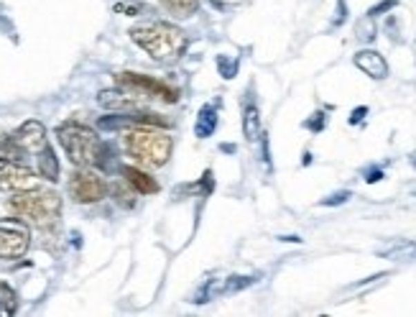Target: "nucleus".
<instances>
[{"label": "nucleus", "instance_id": "obj_1", "mask_svg": "<svg viewBox=\"0 0 416 317\" xmlns=\"http://www.w3.org/2000/svg\"><path fill=\"white\" fill-rule=\"evenodd\" d=\"M57 138L75 167H105L108 146L100 141V136L92 128L69 120L57 128Z\"/></svg>", "mask_w": 416, "mask_h": 317}, {"label": "nucleus", "instance_id": "obj_2", "mask_svg": "<svg viewBox=\"0 0 416 317\" xmlns=\"http://www.w3.org/2000/svg\"><path fill=\"white\" fill-rule=\"evenodd\" d=\"M135 46H141L151 59L156 62H171L187 49V36L182 28H176L171 24H138L131 31Z\"/></svg>", "mask_w": 416, "mask_h": 317}, {"label": "nucleus", "instance_id": "obj_3", "mask_svg": "<svg viewBox=\"0 0 416 317\" xmlns=\"http://www.w3.org/2000/svg\"><path fill=\"white\" fill-rule=\"evenodd\" d=\"M8 210L26 223H34L36 228H49L62 215V197L54 190L31 187L23 192H13V197L8 200Z\"/></svg>", "mask_w": 416, "mask_h": 317}, {"label": "nucleus", "instance_id": "obj_4", "mask_svg": "<svg viewBox=\"0 0 416 317\" xmlns=\"http://www.w3.org/2000/svg\"><path fill=\"white\" fill-rule=\"evenodd\" d=\"M125 151H128V156L135 158V164L158 169L171 158L174 141L167 131L149 128V125H135L125 134Z\"/></svg>", "mask_w": 416, "mask_h": 317}, {"label": "nucleus", "instance_id": "obj_5", "mask_svg": "<svg viewBox=\"0 0 416 317\" xmlns=\"http://www.w3.org/2000/svg\"><path fill=\"white\" fill-rule=\"evenodd\" d=\"M115 84L120 90H125L128 95H133L138 100H146V98H161L167 102L179 100V90L171 87V84L161 82V80H153V77L138 75V72H117Z\"/></svg>", "mask_w": 416, "mask_h": 317}, {"label": "nucleus", "instance_id": "obj_6", "mask_svg": "<svg viewBox=\"0 0 416 317\" xmlns=\"http://www.w3.org/2000/svg\"><path fill=\"white\" fill-rule=\"evenodd\" d=\"M31 246V228L21 217H0V259H23Z\"/></svg>", "mask_w": 416, "mask_h": 317}, {"label": "nucleus", "instance_id": "obj_7", "mask_svg": "<svg viewBox=\"0 0 416 317\" xmlns=\"http://www.w3.org/2000/svg\"><path fill=\"white\" fill-rule=\"evenodd\" d=\"M69 197L79 205H92V202H100L108 194V184L97 172H92V167H79L75 174L69 176Z\"/></svg>", "mask_w": 416, "mask_h": 317}, {"label": "nucleus", "instance_id": "obj_8", "mask_svg": "<svg viewBox=\"0 0 416 317\" xmlns=\"http://www.w3.org/2000/svg\"><path fill=\"white\" fill-rule=\"evenodd\" d=\"M36 187V174L18 161H3L0 164V192H23Z\"/></svg>", "mask_w": 416, "mask_h": 317}, {"label": "nucleus", "instance_id": "obj_9", "mask_svg": "<svg viewBox=\"0 0 416 317\" xmlns=\"http://www.w3.org/2000/svg\"><path fill=\"white\" fill-rule=\"evenodd\" d=\"M13 141L21 146L28 154H39V151L46 146V128H44L41 120H26V123L18 125V131L13 134Z\"/></svg>", "mask_w": 416, "mask_h": 317}, {"label": "nucleus", "instance_id": "obj_10", "mask_svg": "<svg viewBox=\"0 0 416 317\" xmlns=\"http://www.w3.org/2000/svg\"><path fill=\"white\" fill-rule=\"evenodd\" d=\"M352 62H355V67H358L363 75L370 77V80H386L388 72H391L386 57L375 49H360L358 54L352 57Z\"/></svg>", "mask_w": 416, "mask_h": 317}, {"label": "nucleus", "instance_id": "obj_11", "mask_svg": "<svg viewBox=\"0 0 416 317\" xmlns=\"http://www.w3.org/2000/svg\"><path fill=\"white\" fill-rule=\"evenodd\" d=\"M97 102H100L105 110H113V113H131V110H141V100L128 95L125 90L115 87V90H102L97 95Z\"/></svg>", "mask_w": 416, "mask_h": 317}, {"label": "nucleus", "instance_id": "obj_12", "mask_svg": "<svg viewBox=\"0 0 416 317\" xmlns=\"http://www.w3.org/2000/svg\"><path fill=\"white\" fill-rule=\"evenodd\" d=\"M120 174H123L125 182L131 184V187H133L138 194H156L158 192V182L149 174V172H143V169H138V167H120Z\"/></svg>", "mask_w": 416, "mask_h": 317}, {"label": "nucleus", "instance_id": "obj_13", "mask_svg": "<svg viewBox=\"0 0 416 317\" xmlns=\"http://www.w3.org/2000/svg\"><path fill=\"white\" fill-rule=\"evenodd\" d=\"M217 123H220L217 102H205L200 113H197V120H194V136L197 138H209L217 131Z\"/></svg>", "mask_w": 416, "mask_h": 317}, {"label": "nucleus", "instance_id": "obj_14", "mask_svg": "<svg viewBox=\"0 0 416 317\" xmlns=\"http://www.w3.org/2000/svg\"><path fill=\"white\" fill-rule=\"evenodd\" d=\"M261 110L256 102H245V108H243V136H245V141L256 143L261 138Z\"/></svg>", "mask_w": 416, "mask_h": 317}, {"label": "nucleus", "instance_id": "obj_15", "mask_svg": "<svg viewBox=\"0 0 416 317\" xmlns=\"http://www.w3.org/2000/svg\"><path fill=\"white\" fill-rule=\"evenodd\" d=\"M36 161H39V176H44L46 182H59V161H57V154H54V149H51L49 143L39 151Z\"/></svg>", "mask_w": 416, "mask_h": 317}, {"label": "nucleus", "instance_id": "obj_16", "mask_svg": "<svg viewBox=\"0 0 416 317\" xmlns=\"http://www.w3.org/2000/svg\"><path fill=\"white\" fill-rule=\"evenodd\" d=\"M261 276L258 274H233L223 279V287H220V294H235V292H243V289H248L253 284L258 282Z\"/></svg>", "mask_w": 416, "mask_h": 317}, {"label": "nucleus", "instance_id": "obj_17", "mask_svg": "<svg viewBox=\"0 0 416 317\" xmlns=\"http://www.w3.org/2000/svg\"><path fill=\"white\" fill-rule=\"evenodd\" d=\"M161 6L176 18H189L191 13H197V8H200L197 0H161Z\"/></svg>", "mask_w": 416, "mask_h": 317}, {"label": "nucleus", "instance_id": "obj_18", "mask_svg": "<svg viewBox=\"0 0 416 317\" xmlns=\"http://www.w3.org/2000/svg\"><path fill=\"white\" fill-rule=\"evenodd\" d=\"M18 309V297L16 292L10 289L6 282H0V317H10L16 315Z\"/></svg>", "mask_w": 416, "mask_h": 317}, {"label": "nucleus", "instance_id": "obj_19", "mask_svg": "<svg viewBox=\"0 0 416 317\" xmlns=\"http://www.w3.org/2000/svg\"><path fill=\"white\" fill-rule=\"evenodd\" d=\"M215 294H220V287H217V279L215 276H207L205 282H202V287L194 292V297H191L189 302H194V305H205V302H209Z\"/></svg>", "mask_w": 416, "mask_h": 317}, {"label": "nucleus", "instance_id": "obj_20", "mask_svg": "<svg viewBox=\"0 0 416 317\" xmlns=\"http://www.w3.org/2000/svg\"><path fill=\"white\" fill-rule=\"evenodd\" d=\"M355 34H358V39L360 42H366V44H370V42H375V36H378V28H375V18L373 16H363L355 24Z\"/></svg>", "mask_w": 416, "mask_h": 317}, {"label": "nucleus", "instance_id": "obj_21", "mask_svg": "<svg viewBox=\"0 0 416 317\" xmlns=\"http://www.w3.org/2000/svg\"><path fill=\"white\" fill-rule=\"evenodd\" d=\"M215 64H217V72L223 75V80H233V77L238 75V67H240L238 57H227V54H217Z\"/></svg>", "mask_w": 416, "mask_h": 317}, {"label": "nucleus", "instance_id": "obj_22", "mask_svg": "<svg viewBox=\"0 0 416 317\" xmlns=\"http://www.w3.org/2000/svg\"><path fill=\"white\" fill-rule=\"evenodd\" d=\"M113 197H115L123 208H133L135 205V190L131 187V190H125L123 184H113Z\"/></svg>", "mask_w": 416, "mask_h": 317}, {"label": "nucleus", "instance_id": "obj_23", "mask_svg": "<svg viewBox=\"0 0 416 317\" xmlns=\"http://www.w3.org/2000/svg\"><path fill=\"white\" fill-rule=\"evenodd\" d=\"M325 125H327V113H325V110H316V113H312V116L304 120V128H307V131H312V134L325 131Z\"/></svg>", "mask_w": 416, "mask_h": 317}, {"label": "nucleus", "instance_id": "obj_24", "mask_svg": "<svg viewBox=\"0 0 416 317\" xmlns=\"http://www.w3.org/2000/svg\"><path fill=\"white\" fill-rule=\"evenodd\" d=\"M350 197H352L350 190H337V192L327 194L325 200H319V205H322V208H337V205H345Z\"/></svg>", "mask_w": 416, "mask_h": 317}, {"label": "nucleus", "instance_id": "obj_25", "mask_svg": "<svg viewBox=\"0 0 416 317\" xmlns=\"http://www.w3.org/2000/svg\"><path fill=\"white\" fill-rule=\"evenodd\" d=\"M396 6H399V0H381L378 6H373V8L368 10V16L375 18V16H381V13H388V10H393Z\"/></svg>", "mask_w": 416, "mask_h": 317}, {"label": "nucleus", "instance_id": "obj_26", "mask_svg": "<svg viewBox=\"0 0 416 317\" xmlns=\"http://www.w3.org/2000/svg\"><path fill=\"white\" fill-rule=\"evenodd\" d=\"M345 18H348V3L345 0H337V10H334V18H332V28L345 24Z\"/></svg>", "mask_w": 416, "mask_h": 317}, {"label": "nucleus", "instance_id": "obj_27", "mask_svg": "<svg viewBox=\"0 0 416 317\" xmlns=\"http://www.w3.org/2000/svg\"><path fill=\"white\" fill-rule=\"evenodd\" d=\"M115 10H117V13H125V16H138V13H143L146 8H143V6H138V3H135V6H133V3H117Z\"/></svg>", "mask_w": 416, "mask_h": 317}, {"label": "nucleus", "instance_id": "obj_28", "mask_svg": "<svg viewBox=\"0 0 416 317\" xmlns=\"http://www.w3.org/2000/svg\"><path fill=\"white\" fill-rule=\"evenodd\" d=\"M261 146H263V156H261V158H263V164H266V169L271 172L274 167H271V149H268V136H266V134H261Z\"/></svg>", "mask_w": 416, "mask_h": 317}, {"label": "nucleus", "instance_id": "obj_29", "mask_svg": "<svg viewBox=\"0 0 416 317\" xmlns=\"http://www.w3.org/2000/svg\"><path fill=\"white\" fill-rule=\"evenodd\" d=\"M366 116H368V108H366V105H360V108H355V110H352V116H350V125H358L360 120H366Z\"/></svg>", "mask_w": 416, "mask_h": 317}, {"label": "nucleus", "instance_id": "obj_30", "mask_svg": "<svg viewBox=\"0 0 416 317\" xmlns=\"http://www.w3.org/2000/svg\"><path fill=\"white\" fill-rule=\"evenodd\" d=\"M383 179V169H370V172H366V182L368 184H375V182H381Z\"/></svg>", "mask_w": 416, "mask_h": 317}, {"label": "nucleus", "instance_id": "obj_31", "mask_svg": "<svg viewBox=\"0 0 416 317\" xmlns=\"http://www.w3.org/2000/svg\"><path fill=\"white\" fill-rule=\"evenodd\" d=\"M408 164L416 169V151H411V154H408Z\"/></svg>", "mask_w": 416, "mask_h": 317}]
</instances>
